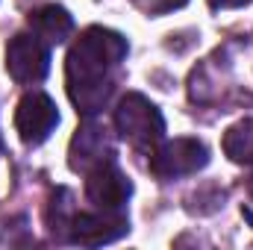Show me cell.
<instances>
[{
    "mask_svg": "<svg viewBox=\"0 0 253 250\" xmlns=\"http://www.w3.org/2000/svg\"><path fill=\"white\" fill-rule=\"evenodd\" d=\"M209 165V150L197 138H171L159 141L150 150V171L159 180H180L203 171Z\"/></svg>",
    "mask_w": 253,
    "mask_h": 250,
    "instance_id": "obj_3",
    "label": "cell"
},
{
    "mask_svg": "<svg viewBox=\"0 0 253 250\" xmlns=\"http://www.w3.org/2000/svg\"><path fill=\"white\" fill-rule=\"evenodd\" d=\"M6 71L18 85H36L50 71V47L33 33L12 36L6 47Z\"/></svg>",
    "mask_w": 253,
    "mask_h": 250,
    "instance_id": "obj_4",
    "label": "cell"
},
{
    "mask_svg": "<svg viewBox=\"0 0 253 250\" xmlns=\"http://www.w3.org/2000/svg\"><path fill=\"white\" fill-rule=\"evenodd\" d=\"M115 129L126 144H132L135 150L150 153L162 138H165V118L162 112L138 91H126L115 106Z\"/></svg>",
    "mask_w": 253,
    "mask_h": 250,
    "instance_id": "obj_2",
    "label": "cell"
},
{
    "mask_svg": "<svg viewBox=\"0 0 253 250\" xmlns=\"http://www.w3.org/2000/svg\"><path fill=\"white\" fill-rule=\"evenodd\" d=\"M85 197L94 203V209H124L132 194V183L115 162H103L85 174Z\"/></svg>",
    "mask_w": 253,
    "mask_h": 250,
    "instance_id": "obj_8",
    "label": "cell"
},
{
    "mask_svg": "<svg viewBox=\"0 0 253 250\" xmlns=\"http://www.w3.org/2000/svg\"><path fill=\"white\" fill-rule=\"evenodd\" d=\"M74 215H77V209H74L71 191L68 188H56L50 194V203H47V230L53 233V239H68Z\"/></svg>",
    "mask_w": 253,
    "mask_h": 250,
    "instance_id": "obj_11",
    "label": "cell"
},
{
    "mask_svg": "<svg viewBox=\"0 0 253 250\" xmlns=\"http://www.w3.org/2000/svg\"><path fill=\"white\" fill-rule=\"evenodd\" d=\"M103 162H115V144H112L109 129L103 124H97L94 115H88L83 124L77 126V132L71 138L68 165H71V171L88 174L91 168H97Z\"/></svg>",
    "mask_w": 253,
    "mask_h": 250,
    "instance_id": "obj_5",
    "label": "cell"
},
{
    "mask_svg": "<svg viewBox=\"0 0 253 250\" xmlns=\"http://www.w3.org/2000/svg\"><path fill=\"white\" fill-rule=\"evenodd\" d=\"M126 39L106 27H88L65 56V88L80 115H97L115 94Z\"/></svg>",
    "mask_w": 253,
    "mask_h": 250,
    "instance_id": "obj_1",
    "label": "cell"
},
{
    "mask_svg": "<svg viewBox=\"0 0 253 250\" xmlns=\"http://www.w3.org/2000/svg\"><path fill=\"white\" fill-rule=\"evenodd\" d=\"M248 191H251V197H253V174L248 177Z\"/></svg>",
    "mask_w": 253,
    "mask_h": 250,
    "instance_id": "obj_13",
    "label": "cell"
},
{
    "mask_svg": "<svg viewBox=\"0 0 253 250\" xmlns=\"http://www.w3.org/2000/svg\"><path fill=\"white\" fill-rule=\"evenodd\" d=\"M224 153L236 165L253 162V118H242L224 132Z\"/></svg>",
    "mask_w": 253,
    "mask_h": 250,
    "instance_id": "obj_10",
    "label": "cell"
},
{
    "mask_svg": "<svg viewBox=\"0 0 253 250\" xmlns=\"http://www.w3.org/2000/svg\"><path fill=\"white\" fill-rule=\"evenodd\" d=\"M206 3H209V9H242L253 0H206Z\"/></svg>",
    "mask_w": 253,
    "mask_h": 250,
    "instance_id": "obj_12",
    "label": "cell"
},
{
    "mask_svg": "<svg viewBox=\"0 0 253 250\" xmlns=\"http://www.w3.org/2000/svg\"><path fill=\"white\" fill-rule=\"evenodd\" d=\"M129 233V221L121 209H97V212H77L71 221L68 242L83 248H100L112 245Z\"/></svg>",
    "mask_w": 253,
    "mask_h": 250,
    "instance_id": "obj_6",
    "label": "cell"
},
{
    "mask_svg": "<svg viewBox=\"0 0 253 250\" xmlns=\"http://www.w3.org/2000/svg\"><path fill=\"white\" fill-rule=\"evenodd\" d=\"M59 124V109L44 91H27L15 109V129L24 144H42Z\"/></svg>",
    "mask_w": 253,
    "mask_h": 250,
    "instance_id": "obj_7",
    "label": "cell"
},
{
    "mask_svg": "<svg viewBox=\"0 0 253 250\" xmlns=\"http://www.w3.org/2000/svg\"><path fill=\"white\" fill-rule=\"evenodd\" d=\"M27 24H30L33 36H36V39H42L47 47L62 44L65 39L74 33V18L68 15V9L56 6V3L42 6V9H36V12H30Z\"/></svg>",
    "mask_w": 253,
    "mask_h": 250,
    "instance_id": "obj_9",
    "label": "cell"
}]
</instances>
